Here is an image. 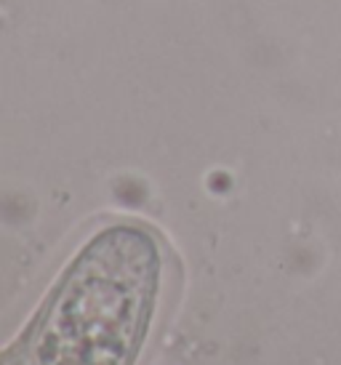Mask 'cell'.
<instances>
[{
    "label": "cell",
    "instance_id": "6da1fadb",
    "mask_svg": "<svg viewBox=\"0 0 341 365\" xmlns=\"http://www.w3.org/2000/svg\"><path fill=\"white\" fill-rule=\"evenodd\" d=\"M158 237L133 222L88 237L16 341L19 365H133L161 294Z\"/></svg>",
    "mask_w": 341,
    "mask_h": 365
},
{
    "label": "cell",
    "instance_id": "7a4b0ae2",
    "mask_svg": "<svg viewBox=\"0 0 341 365\" xmlns=\"http://www.w3.org/2000/svg\"><path fill=\"white\" fill-rule=\"evenodd\" d=\"M0 365H19V357H16V344L9 346L6 352H0Z\"/></svg>",
    "mask_w": 341,
    "mask_h": 365
}]
</instances>
